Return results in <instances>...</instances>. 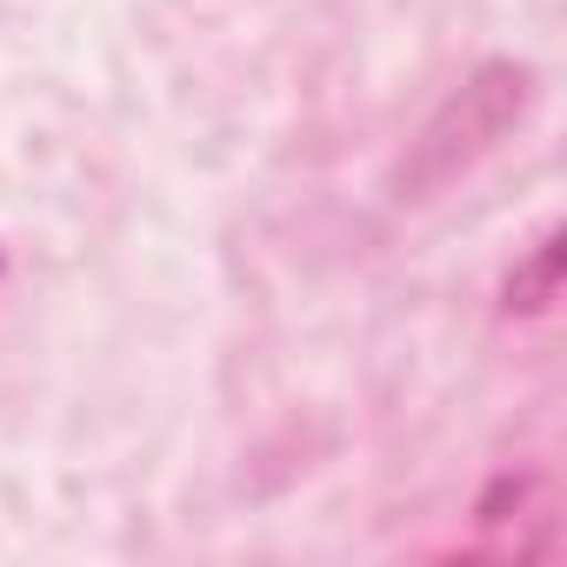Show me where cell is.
Wrapping results in <instances>:
<instances>
[{"instance_id":"cell-1","label":"cell","mask_w":567,"mask_h":567,"mask_svg":"<svg viewBox=\"0 0 567 567\" xmlns=\"http://www.w3.org/2000/svg\"><path fill=\"white\" fill-rule=\"evenodd\" d=\"M534 107V68L520 61H481L408 141L394 167V200H434L461 174H474Z\"/></svg>"},{"instance_id":"cell-2","label":"cell","mask_w":567,"mask_h":567,"mask_svg":"<svg viewBox=\"0 0 567 567\" xmlns=\"http://www.w3.org/2000/svg\"><path fill=\"white\" fill-rule=\"evenodd\" d=\"M554 295H560V234H540V240L514 260L507 288H501V308H507V315H547Z\"/></svg>"},{"instance_id":"cell-3","label":"cell","mask_w":567,"mask_h":567,"mask_svg":"<svg viewBox=\"0 0 567 567\" xmlns=\"http://www.w3.org/2000/svg\"><path fill=\"white\" fill-rule=\"evenodd\" d=\"M481 527H514V554L527 547L520 540V520H540V527H554V501H547V481L540 474H501L487 494H481Z\"/></svg>"}]
</instances>
